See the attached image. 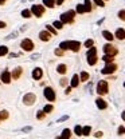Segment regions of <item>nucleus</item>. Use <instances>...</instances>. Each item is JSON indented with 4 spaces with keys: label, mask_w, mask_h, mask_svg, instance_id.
I'll return each instance as SVG.
<instances>
[{
    "label": "nucleus",
    "mask_w": 125,
    "mask_h": 139,
    "mask_svg": "<svg viewBox=\"0 0 125 139\" xmlns=\"http://www.w3.org/2000/svg\"><path fill=\"white\" fill-rule=\"evenodd\" d=\"M74 16H75V12L74 11H67V12L61 15V21L63 23V24H65V23H73Z\"/></svg>",
    "instance_id": "nucleus-2"
},
{
    "label": "nucleus",
    "mask_w": 125,
    "mask_h": 139,
    "mask_svg": "<svg viewBox=\"0 0 125 139\" xmlns=\"http://www.w3.org/2000/svg\"><path fill=\"white\" fill-rule=\"evenodd\" d=\"M74 133H75V135H82V127L81 126H75V128H74Z\"/></svg>",
    "instance_id": "nucleus-30"
},
{
    "label": "nucleus",
    "mask_w": 125,
    "mask_h": 139,
    "mask_svg": "<svg viewBox=\"0 0 125 139\" xmlns=\"http://www.w3.org/2000/svg\"><path fill=\"white\" fill-rule=\"evenodd\" d=\"M54 110V107L51 106V104H47V106H44V109H43V112L44 114H47V112H51Z\"/></svg>",
    "instance_id": "nucleus-29"
},
{
    "label": "nucleus",
    "mask_w": 125,
    "mask_h": 139,
    "mask_svg": "<svg viewBox=\"0 0 125 139\" xmlns=\"http://www.w3.org/2000/svg\"><path fill=\"white\" fill-rule=\"evenodd\" d=\"M85 11L86 12H90L91 11V3H90V0H85Z\"/></svg>",
    "instance_id": "nucleus-24"
},
{
    "label": "nucleus",
    "mask_w": 125,
    "mask_h": 139,
    "mask_svg": "<svg viewBox=\"0 0 125 139\" xmlns=\"http://www.w3.org/2000/svg\"><path fill=\"white\" fill-rule=\"evenodd\" d=\"M80 80L81 82H86V80H89V74L88 72H81V75H80Z\"/></svg>",
    "instance_id": "nucleus-20"
},
{
    "label": "nucleus",
    "mask_w": 125,
    "mask_h": 139,
    "mask_svg": "<svg viewBox=\"0 0 125 139\" xmlns=\"http://www.w3.org/2000/svg\"><path fill=\"white\" fill-rule=\"evenodd\" d=\"M78 84H80V76H78V75H73V78H71V87H78Z\"/></svg>",
    "instance_id": "nucleus-17"
},
{
    "label": "nucleus",
    "mask_w": 125,
    "mask_h": 139,
    "mask_svg": "<svg viewBox=\"0 0 125 139\" xmlns=\"http://www.w3.org/2000/svg\"><path fill=\"white\" fill-rule=\"evenodd\" d=\"M124 87H125V83H124Z\"/></svg>",
    "instance_id": "nucleus-49"
},
{
    "label": "nucleus",
    "mask_w": 125,
    "mask_h": 139,
    "mask_svg": "<svg viewBox=\"0 0 125 139\" xmlns=\"http://www.w3.org/2000/svg\"><path fill=\"white\" fill-rule=\"evenodd\" d=\"M88 63H89L90 66H94V64L97 63V55H96V56H89V58H88Z\"/></svg>",
    "instance_id": "nucleus-22"
},
{
    "label": "nucleus",
    "mask_w": 125,
    "mask_h": 139,
    "mask_svg": "<svg viewBox=\"0 0 125 139\" xmlns=\"http://www.w3.org/2000/svg\"><path fill=\"white\" fill-rule=\"evenodd\" d=\"M7 53H8V48L5 45H0V56H4Z\"/></svg>",
    "instance_id": "nucleus-25"
},
{
    "label": "nucleus",
    "mask_w": 125,
    "mask_h": 139,
    "mask_svg": "<svg viewBox=\"0 0 125 139\" xmlns=\"http://www.w3.org/2000/svg\"><path fill=\"white\" fill-rule=\"evenodd\" d=\"M55 55L57 56H63V50H62V48H57L55 50Z\"/></svg>",
    "instance_id": "nucleus-35"
},
{
    "label": "nucleus",
    "mask_w": 125,
    "mask_h": 139,
    "mask_svg": "<svg viewBox=\"0 0 125 139\" xmlns=\"http://www.w3.org/2000/svg\"><path fill=\"white\" fill-rule=\"evenodd\" d=\"M114 36H116L119 40H124V39H125V29H124V28H119V29L116 31Z\"/></svg>",
    "instance_id": "nucleus-13"
},
{
    "label": "nucleus",
    "mask_w": 125,
    "mask_h": 139,
    "mask_svg": "<svg viewBox=\"0 0 125 139\" xmlns=\"http://www.w3.org/2000/svg\"><path fill=\"white\" fill-rule=\"evenodd\" d=\"M77 12L78 13H85L86 11H85V5L83 4H78L77 5Z\"/></svg>",
    "instance_id": "nucleus-28"
},
{
    "label": "nucleus",
    "mask_w": 125,
    "mask_h": 139,
    "mask_svg": "<svg viewBox=\"0 0 125 139\" xmlns=\"http://www.w3.org/2000/svg\"><path fill=\"white\" fill-rule=\"evenodd\" d=\"M36 118H38L39 120L43 119V118H44V112H43V111H39V112H38V115H36Z\"/></svg>",
    "instance_id": "nucleus-39"
},
{
    "label": "nucleus",
    "mask_w": 125,
    "mask_h": 139,
    "mask_svg": "<svg viewBox=\"0 0 125 139\" xmlns=\"http://www.w3.org/2000/svg\"><path fill=\"white\" fill-rule=\"evenodd\" d=\"M70 135H71V133H70V130H69V128H65L63 131H62L61 139H70Z\"/></svg>",
    "instance_id": "nucleus-18"
},
{
    "label": "nucleus",
    "mask_w": 125,
    "mask_h": 139,
    "mask_svg": "<svg viewBox=\"0 0 125 139\" xmlns=\"http://www.w3.org/2000/svg\"><path fill=\"white\" fill-rule=\"evenodd\" d=\"M104 52L106 53V55H112V56H114V55H117V48L116 47H113L112 44H105L104 45Z\"/></svg>",
    "instance_id": "nucleus-8"
},
{
    "label": "nucleus",
    "mask_w": 125,
    "mask_h": 139,
    "mask_svg": "<svg viewBox=\"0 0 125 139\" xmlns=\"http://www.w3.org/2000/svg\"><path fill=\"white\" fill-rule=\"evenodd\" d=\"M80 47H81V43L80 42H74V40H69V42H62L59 44V48L62 50H71L74 52H78L80 51Z\"/></svg>",
    "instance_id": "nucleus-1"
},
{
    "label": "nucleus",
    "mask_w": 125,
    "mask_h": 139,
    "mask_svg": "<svg viewBox=\"0 0 125 139\" xmlns=\"http://www.w3.org/2000/svg\"><path fill=\"white\" fill-rule=\"evenodd\" d=\"M43 4L46 7H50V8H52V7L55 5V0H43Z\"/></svg>",
    "instance_id": "nucleus-19"
},
{
    "label": "nucleus",
    "mask_w": 125,
    "mask_h": 139,
    "mask_svg": "<svg viewBox=\"0 0 125 139\" xmlns=\"http://www.w3.org/2000/svg\"><path fill=\"white\" fill-rule=\"evenodd\" d=\"M90 131H91V127L90 126H85V127H82V135H89L90 134Z\"/></svg>",
    "instance_id": "nucleus-23"
},
{
    "label": "nucleus",
    "mask_w": 125,
    "mask_h": 139,
    "mask_svg": "<svg viewBox=\"0 0 125 139\" xmlns=\"http://www.w3.org/2000/svg\"><path fill=\"white\" fill-rule=\"evenodd\" d=\"M11 74H10V71H3L2 72V76H0V79H2V82L3 83H5V84H8L10 82H11Z\"/></svg>",
    "instance_id": "nucleus-10"
},
{
    "label": "nucleus",
    "mask_w": 125,
    "mask_h": 139,
    "mask_svg": "<svg viewBox=\"0 0 125 139\" xmlns=\"http://www.w3.org/2000/svg\"><path fill=\"white\" fill-rule=\"evenodd\" d=\"M0 122H2V118H0Z\"/></svg>",
    "instance_id": "nucleus-48"
},
{
    "label": "nucleus",
    "mask_w": 125,
    "mask_h": 139,
    "mask_svg": "<svg viewBox=\"0 0 125 139\" xmlns=\"http://www.w3.org/2000/svg\"><path fill=\"white\" fill-rule=\"evenodd\" d=\"M96 55H97V48L90 47V50L88 51V58H89V56H96Z\"/></svg>",
    "instance_id": "nucleus-26"
},
{
    "label": "nucleus",
    "mask_w": 125,
    "mask_h": 139,
    "mask_svg": "<svg viewBox=\"0 0 125 139\" xmlns=\"http://www.w3.org/2000/svg\"><path fill=\"white\" fill-rule=\"evenodd\" d=\"M57 71H58L59 74H65V72L67 71V67H66L65 64H59L58 68H57Z\"/></svg>",
    "instance_id": "nucleus-21"
},
{
    "label": "nucleus",
    "mask_w": 125,
    "mask_h": 139,
    "mask_svg": "<svg viewBox=\"0 0 125 139\" xmlns=\"http://www.w3.org/2000/svg\"><path fill=\"white\" fill-rule=\"evenodd\" d=\"M31 12H32L35 16L41 18L42 15L44 13V7L41 5V4H35V5H32V8H31Z\"/></svg>",
    "instance_id": "nucleus-4"
},
{
    "label": "nucleus",
    "mask_w": 125,
    "mask_h": 139,
    "mask_svg": "<svg viewBox=\"0 0 125 139\" xmlns=\"http://www.w3.org/2000/svg\"><path fill=\"white\" fill-rule=\"evenodd\" d=\"M55 3H57V5H61L62 3H63V0H57V2H55Z\"/></svg>",
    "instance_id": "nucleus-44"
},
{
    "label": "nucleus",
    "mask_w": 125,
    "mask_h": 139,
    "mask_svg": "<svg viewBox=\"0 0 125 139\" xmlns=\"http://www.w3.org/2000/svg\"><path fill=\"white\" fill-rule=\"evenodd\" d=\"M116 70H117V66L114 63H108L105 66V68H102V71H101V72H102L104 75H109V74H113Z\"/></svg>",
    "instance_id": "nucleus-6"
},
{
    "label": "nucleus",
    "mask_w": 125,
    "mask_h": 139,
    "mask_svg": "<svg viewBox=\"0 0 125 139\" xmlns=\"http://www.w3.org/2000/svg\"><path fill=\"white\" fill-rule=\"evenodd\" d=\"M42 75H43V72H42V68H35L34 71H32V78L35 79V80H38V79H41L42 78Z\"/></svg>",
    "instance_id": "nucleus-14"
},
{
    "label": "nucleus",
    "mask_w": 125,
    "mask_h": 139,
    "mask_svg": "<svg viewBox=\"0 0 125 139\" xmlns=\"http://www.w3.org/2000/svg\"><path fill=\"white\" fill-rule=\"evenodd\" d=\"M119 18H120L121 20L125 21V11H120V12H119Z\"/></svg>",
    "instance_id": "nucleus-38"
},
{
    "label": "nucleus",
    "mask_w": 125,
    "mask_h": 139,
    "mask_svg": "<svg viewBox=\"0 0 125 139\" xmlns=\"http://www.w3.org/2000/svg\"><path fill=\"white\" fill-rule=\"evenodd\" d=\"M71 92V87H69V88H66V94H70Z\"/></svg>",
    "instance_id": "nucleus-45"
},
{
    "label": "nucleus",
    "mask_w": 125,
    "mask_h": 139,
    "mask_svg": "<svg viewBox=\"0 0 125 139\" xmlns=\"http://www.w3.org/2000/svg\"><path fill=\"white\" fill-rule=\"evenodd\" d=\"M119 134H120V135H124V134H125V127H122V126L119 127Z\"/></svg>",
    "instance_id": "nucleus-40"
},
{
    "label": "nucleus",
    "mask_w": 125,
    "mask_h": 139,
    "mask_svg": "<svg viewBox=\"0 0 125 139\" xmlns=\"http://www.w3.org/2000/svg\"><path fill=\"white\" fill-rule=\"evenodd\" d=\"M94 135H96V136H97V138H101V136H102V135H104V134H102V133H101V131H98V133H96V134H94Z\"/></svg>",
    "instance_id": "nucleus-41"
},
{
    "label": "nucleus",
    "mask_w": 125,
    "mask_h": 139,
    "mask_svg": "<svg viewBox=\"0 0 125 139\" xmlns=\"http://www.w3.org/2000/svg\"><path fill=\"white\" fill-rule=\"evenodd\" d=\"M52 26L55 27L57 29H61V28H63V23H62V21H54Z\"/></svg>",
    "instance_id": "nucleus-31"
},
{
    "label": "nucleus",
    "mask_w": 125,
    "mask_h": 139,
    "mask_svg": "<svg viewBox=\"0 0 125 139\" xmlns=\"http://www.w3.org/2000/svg\"><path fill=\"white\" fill-rule=\"evenodd\" d=\"M39 39L43 40V42H49L51 39V35H50V32H47V31H42V32L39 34Z\"/></svg>",
    "instance_id": "nucleus-11"
},
{
    "label": "nucleus",
    "mask_w": 125,
    "mask_h": 139,
    "mask_svg": "<svg viewBox=\"0 0 125 139\" xmlns=\"http://www.w3.org/2000/svg\"><path fill=\"white\" fill-rule=\"evenodd\" d=\"M22 16H23V18H26V19H27V18H30V16H31V11H30V10H24V11L22 12Z\"/></svg>",
    "instance_id": "nucleus-32"
},
{
    "label": "nucleus",
    "mask_w": 125,
    "mask_h": 139,
    "mask_svg": "<svg viewBox=\"0 0 125 139\" xmlns=\"http://www.w3.org/2000/svg\"><path fill=\"white\" fill-rule=\"evenodd\" d=\"M66 83H67L66 79H62V80H61V86H66Z\"/></svg>",
    "instance_id": "nucleus-43"
},
{
    "label": "nucleus",
    "mask_w": 125,
    "mask_h": 139,
    "mask_svg": "<svg viewBox=\"0 0 125 139\" xmlns=\"http://www.w3.org/2000/svg\"><path fill=\"white\" fill-rule=\"evenodd\" d=\"M5 2H7V0H0V5H2V4H4Z\"/></svg>",
    "instance_id": "nucleus-46"
},
{
    "label": "nucleus",
    "mask_w": 125,
    "mask_h": 139,
    "mask_svg": "<svg viewBox=\"0 0 125 139\" xmlns=\"http://www.w3.org/2000/svg\"><path fill=\"white\" fill-rule=\"evenodd\" d=\"M96 104H97V107L100 110H105L106 107H108V103L105 102L104 99H101V98H98L97 100H96Z\"/></svg>",
    "instance_id": "nucleus-12"
},
{
    "label": "nucleus",
    "mask_w": 125,
    "mask_h": 139,
    "mask_svg": "<svg viewBox=\"0 0 125 139\" xmlns=\"http://www.w3.org/2000/svg\"><path fill=\"white\" fill-rule=\"evenodd\" d=\"M102 60L105 61V63H112V61H113V56L112 55H106V53H105L104 58H102Z\"/></svg>",
    "instance_id": "nucleus-27"
},
{
    "label": "nucleus",
    "mask_w": 125,
    "mask_h": 139,
    "mask_svg": "<svg viewBox=\"0 0 125 139\" xmlns=\"http://www.w3.org/2000/svg\"><path fill=\"white\" fill-rule=\"evenodd\" d=\"M5 27H7L5 23H4V21H0V28H5Z\"/></svg>",
    "instance_id": "nucleus-42"
},
{
    "label": "nucleus",
    "mask_w": 125,
    "mask_h": 139,
    "mask_svg": "<svg viewBox=\"0 0 125 139\" xmlns=\"http://www.w3.org/2000/svg\"><path fill=\"white\" fill-rule=\"evenodd\" d=\"M122 120H125V111L122 112Z\"/></svg>",
    "instance_id": "nucleus-47"
},
{
    "label": "nucleus",
    "mask_w": 125,
    "mask_h": 139,
    "mask_svg": "<svg viewBox=\"0 0 125 139\" xmlns=\"http://www.w3.org/2000/svg\"><path fill=\"white\" fill-rule=\"evenodd\" d=\"M93 2H94L98 7H104L105 4H104V0H93Z\"/></svg>",
    "instance_id": "nucleus-37"
},
{
    "label": "nucleus",
    "mask_w": 125,
    "mask_h": 139,
    "mask_svg": "<svg viewBox=\"0 0 125 139\" xmlns=\"http://www.w3.org/2000/svg\"><path fill=\"white\" fill-rule=\"evenodd\" d=\"M93 43H94V42H93L91 39H89V40H86V42H85V47H88V48H90V47H93Z\"/></svg>",
    "instance_id": "nucleus-33"
},
{
    "label": "nucleus",
    "mask_w": 125,
    "mask_h": 139,
    "mask_svg": "<svg viewBox=\"0 0 125 139\" xmlns=\"http://www.w3.org/2000/svg\"><path fill=\"white\" fill-rule=\"evenodd\" d=\"M102 36L105 37L106 40H109V42H112V40L114 39L113 34H112V32H109V31H104V32H102Z\"/></svg>",
    "instance_id": "nucleus-16"
},
{
    "label": "nucleus",
    "mask_w": 125,
    "mask_h": 139,
    "mask_svg": "<svg viewBox=\"0 0 125 139\" xmlns=\"http://www.w3.org/2000/svg\"><path fill=\"white\" fill-rule=\"evenodd\" d=\"M46 27H47L49 32H52V35H57V29H54V28H52V26H46Z\"/></svg>",
    "instance_id": "nucleus-36"
},
{
    "label": "nucleus",
    "mask_w": 125,
    "mask_h": 139,
    "mask_svg": "<svg viewBox=\"0 0 125 139\" xmlns=\"http://www.w3.org/2000/svg\"><path fill=\"white\" fill-rule=\"evenodd\" d=\"M0 118H2V120L7 119V118H8V112H7V111H2V112H0Z\"/></svg>",
    "instance_id": "nucleus-34"
},
{
    "label": "nucleus",
    "mask_w": 125,
    "mask_h": 139,
    "mask_svg": "<svg viewBox=\"0 0 125 139\" xmlns=\"http://www.w3.org/2000/svg\"><path fill=\"white\" fill-rule=\"evenodd\" d=\"M43 92H44V96L49 102H54L55 100V92H54V90L51 87H46Z\"/></svg>",
    "instance_id": "nucleus-5"
},
{
    "label": "nucleus",
    "mask_w": 125,
    "mask_h": 139,
    "mask_svg": "<svg viewBox=\"0 0 125 139\" xmlns=\"http://www.w3.org/2000/svg\"><path fill=\"white\" fill-rule=\"evenodd\" d=\"M23 102H24V104L27 106H31L35 103V95L34 94H27L24 95V98H23Z\"/></svg>",
    "instance_id": "nucleus-9"
},
{
    "label": "nucleus",
    "mask_w": 125,
    "mask_h": 139,
    "mask_svg": "<svg viewBox=\"0 0 125 139\" xmlns=\"http://www.w3.org/2000/svg\"><path fill=\"white\" fill-rule=\"evenodd\" d=\"M108 82L105 80H100V83L97 84V92L100 95H105L106 92H108Z\"/></svg>",
    "instance_id": "nucleus-3"
},
{
    "label": "nucleus",
    "mask_w": 125,
    "mask_h": 139,
    "mask_svg": "<svg viewBox=\"0 0 125 139\" xmlns=\"http://www.w3.org/2000/svg\"><path fill=\"white\" fill-rule=\"evenodd\" d=\"M58 139H61V138H58Z\"/></svg>",
    "instance_id": "nucleus-50"
},
{
    "label": "nucleus",
    "mask_w": 125,
    "mask_h": 139,
    "mask_svg": "<svg viewBox=\"0 0 125 139\" xmlns=\"http://www.w3.org/2000/svg\"><path fill=\"white\" fill-rule=\"evenodd\" d=\"M22 48L24 51H32L34 50V42L31 39H24L22 42Z\"/></svg>",
    "instance_id": "nucleus-7"
},
{
    "label": "nucleus",
    "mask_w": 125,
    "mask_h": 139,
    "mask_svg": "<svg viewBox=\"0 0 125 139\" xmlns=\"http://www.w3.org/2000/svg\"><path fill=\"white\" fill-rule=\"evenodd\" d=\"M22 74H23V70H22L20 67H18V68H15V70H14V72H12V75H11V76H12L14 79H19L20 76H22Z\"/></svg>",
    "instance_id": "nucleus-15"
}]
</instances>
